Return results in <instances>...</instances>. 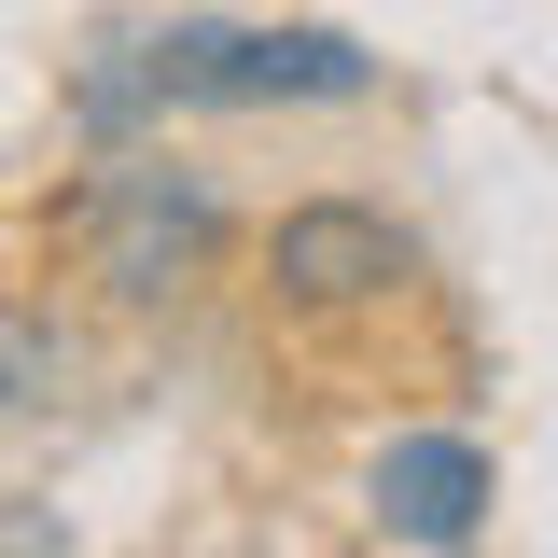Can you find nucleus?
Returning a JSON list of instances; mask_svg holds the SVG:
<instances>
[{
	"label": "nucleus",
	"mask_w": 558,
	"mask_h": 558,
	"mask_svg": "<svg viewBox=\"0 0 558 558\" xmlns=\"http://www.w3.org/2000/svg\"><path fill=\"white\" fill-rule=\"evenodd\" d=\"M377 57L336 28H154L98 112H279V98H363Z\"/></svg>",
	"instance_id": "f257e3e1"
},
{
	"label": "nucleus",
	"mask_w": 558,
	"mask_h": 558,
	"mask_svg": "<svg viewBox=\"0 0 558 558\" xmlns=\"http://www.w3.org/2000/svg\"><path fill=\"white\" fill-rule=\"evenodd\" d=\"M70 238H84V266L112 279V293H182L223 252V209L196 182H168V168H98L84 209H70Z\"/></svg>",
	"instance_id": "f03ea898"
},
{
	"label": "nucleus",
	"mask_w": 558,
	"mask_h": 558,
	"mask_svg": "<svg viewBox=\"0 0 558 558\" xmlns=\"http://www.w3.org/2000/svg\"><path fill=\"white\" fill-rule=\"evenodd\" d=\"M266 266H279L293 307H377L405 279V223L391 209H349V196H307V209H279Z\"/></svg>",
	"instance_id": "7ed1b4c3"
},
{
	"label": "nucleus",
	"mask_w": 558,
	"mask_h": 558,
	"mask_svg": "<svg viewBox=\"0 0 558 558\" xmlns=\"http://www.w3.org/2000/svg\"><path fill=\"white\" fill-rule=\"evenodd\" d=\"M475 502H488L475 433H391V447H377V531H405V545H475Z\"/></svg>",
	"instance_id": "20e7f679"
}]
</instances>
